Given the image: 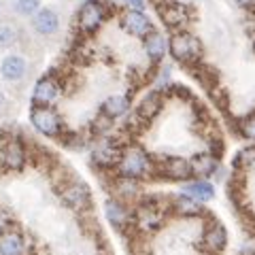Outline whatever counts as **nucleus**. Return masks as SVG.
Wrapping results in <instances>:
<instances>
[{
    "label": "nucleus",
    "instance_id": "30",
    "mask_svg": "<svg viewBox=\"0 0 255 255\" xmlns=\"http://www.w3.org/2000/svg\"><path fill=\"white\" fill-rule=\"evenodd\" d=\"M124 9H134V11H147L149 0H119Z\"/></svg>",
    "mask_w": 255,
    "mask_h": 255
},
{
    "label": "nucleus",
    "instance_id": "5",
    "mask_svg": "<svg viewBox=\"0 0 255 255\" xmlns=\"http://www.w3.org/2000/svg\"><path fill=\"white\" fill-rule=\"evenodd\" d=\"M122 142L111 136H98L92 145V164L102 170H113L122 157Z\"/></svg>",
    "mask_w": 255,
    "mask_h": 255
},
{
    "label": "nucleus",
    "instance_id": "12",
    "mask_svg": "<svg viewBox=\"0 0 255 255\" xmlns=\"http://www.w3.org/2000/svg\"><path fill=\"white\" fill-rule=\"evenodd\" d=\"M157 172L162 174L164 179L168 181H189L194 177V170H191V162L187 157L181 155H168L162 159V164L157 166Z\"/></svg>",
    "mask_w": 255,
    "mask_h": 255
},
{
    "label": "nucleus",
    "instance_id": "4",
    "mask_svg": "<svg viewBox=\"0 0 255 255\" xmlns=\"http://www.w3.org/2000/svg\"><path fill=\"white\" fill-rule=\"evenodd\" d=\"M30 124L41 136L47 138H62L66 134V126H64L60 113L53 107H32Z\"/></svg>",
    "mask_w": 255,
    "mask_h": 255
},
{
    "label": "nucleus",
    "instance_id": "29",
    "mask_svg": "<svg viewBox=\"0 0 255 255\" xmlns=\"http://www.w3.org/2000/svg\"><path fill=\"white\" fill-rule=\"evenodd\" d=\"M170 75H172V68L168 66V64L159 68V75H157V79H155V90L164 92V87L170 85Z\"/></svg>",
    "mask_w": 255,
    "mask_h": 255
},
{
    "label": "nucleus",
    "instance_id": "13",
    "mask_svg": "<svg viewBox=\"0 0 255 255\" xmlns=\"http://www.w3.org/2000/svg\"><path fill=\"white\" fill-rule=\"evenodd\" d=\"M62 202L68 206V209H73V211H83L90 206L92 202V194H90V189H87L85 183H79V181H70L66 183V185L62 187Z\"/></svg>",
    "mask_w": 255,
    "mask_h": 255
},
{
    "label": "nucleus",
    "instance_id": "33",
    "mask_svg": "<svg viewBox=\"0 0 255 255\" xmlns=\"http://www.w3.org/2000/svg\"><path fill=\"white\" fill-rule=\"evenodd\" d=\"M4 109H6V96L2 90H0V111H4Z\"/></svg>",
    "mask_w": 255,
    "mask_h": 255
},
{
    "label": "nucleus",
    "instance_id": "8",
    "mask_svg": "<svg viewBox=\"0 0 255 255\" xmlns=\"http://www.w3.org/2000/svg\"><path fill=\"white\" fill-rule=\"evenodd\" d=\"M132 223L140 230V232L153 234L155 230L162 228V223H164V213L159 211L155 204L138 202V206L132 211Z\"/></svg>",
    "mask_w": 255,
    "mask_h": 255
},
{
    "label": "nucleus",
    "instance_id": "21",
    "mask_svg": "<svg viewBox=\"0 0 255 255\" xmlns=\"http://www.w3.org/2000/svg\"><path fill=\"white\" fill-rule=\"evenodd\" d=\"M130 109H132L130 96H128V94H113V96H109V98L102 102L100 113L111 117L115 122V119H119V117H124V115L130 113Z\"/></svg>",
    "mask_w": 255,
    "mask_h": 255
},
{
    "label": "nucleus",
    "instance_id": "17",
    "mask_svg": "<svg viewBox=\"0 0 255 255\" xmlns=\"http://www.w3.org/2000/svg\"><path fill=\"white\" fill-rule=\"evenodd\" d=\"M164 107V94L159 90H151L140 98L136 105V119L138 122H151L159 115V111Z\"/></svg>",
    "mask_w": 255,
    "mask_h": 255
},
{
    "label": "nucleus",
    "instance_id": "35",
    "mask_svg": "<svg viewBox=\"0 0 255 255\" xmlns=\"http://www.w3.org/2000/svg\"><path fill=\"white\" fill-rule=\"evenodd\" d=\"M0 15H2V6H0Z\"/></svg>",
    "mask_w": 255,
    "mask_h": 255
},
{
    "label": "nucleus",
    "instance_id": "2",
    "mask_svg": "<svg viewBox=\"0 0 255 255\" xmlns=\"http://www.w3.org/2000/svg\"><path fill=\"white\" fill-rule=\"evenodd\" d=\"M202 41L187 30H174L168 38V53L174 62L194 66L202 60Z\"/></svg>",
    "mask_w": 255,
    "mask_h": 255
},
{
    "label": "nucleus",
    "instance_id": "3",
    "mask_svg": "<svg viewBox=\"0 0 255 255\" xmlns=\"http://www.w3.org/2000/svg\"><path fill=\"white\" fill-rule=\"evenodd\" d=\"M111 17V6L102 0H85L77 11V28L83 34H94L98 32L105 21Z\"/></svg>",
    "mask_w": 255,
    "mask_h": 255
},
{
    "label": "nucleus",
    "instance_id": "28",
    "mask_svg": "<svg viewBox=\"0 0 255 255\" xmlns=\"http://www.w3.org/2000/svg\"><path fill=\"white\" fill-rule=\"evenodd\" d=\"M238 132H241V136L255 142V113L243 117L241 122H238Z\"/></svg>",
    "mask_w": 255,
    "mask_h": 255
},
{
    "label": "nucleus",
    "instance_id": "19",
    "mask_svg": "<svg viewBox=\"0 0 255 255\" xmlns=\"http://www.w3.org/2000/svg\"><path fill=\"white\" fill-rule=\"evenodd\" d=\"M113 194L119 198V200H124L128 204H138L140 200V185L136 179H130V177H122V174H117V179L113 181Z\"/></svg>",
    "mask_w": 255,
    "mask_h": 255
},
{
    "label": "nucleus",
    "instance_id": "7",
    "mask_svg": "<svg viewBox=\"0 0 255 255\" xmlns=\"http://www.w3.org/2000/svg\"><path fill=\"white\" fill-rule=\"evenodd\" d=\"M62 83L55 75H45L34 83L32 90V107H53V102L60 98Z\"/></svg>",
    "mask_w": 255,
    "mask_h": 255
},
{
    "label": "nucleus",
    "instance_id": "27",
    "mask_svg": "<svg viewBox=\"0 0 255 255\" xmlns=\"http://www.w3.org/2000/svg\"><path fill=\"white\" fill-rule=\"evenodd\" d=\"M234 168H238V170H253L255 168V145L238 151V155L234 157Z\"/></svg>",
    "mask_w": 255,
    "mask_h": 255
},
{
    "label": "nucleus",
    "instance_id": "31",
    "mask_svg": "<svg viewBox=\"0 0 255 255\" xmlns=\"http://www.w3.org/2000/svg\"><path fill=\"white\" fill-rule=\"evenodd\" d=\"M13 228V219H11V215L0 209V236H2L6 230H11Z\"/></svg>",
    "mask_w": 255,
    "mask_h": 255
},
{
    "label": "nucleus",
    "instance_id": "22",
    "mask_svg": "<svg viewBox=\"0 0 255 255\" xmlns=\"http://www.w3.org/2000/svg\"><path fill=\"white\" fill-rule=\"evenodd\" d=\"M170 209L179 215V217H187V219H194V217H200L204 213V204L196 198H191L187 194H181L177 198H172L170 202Z\"/></svg>",
    "mask_w": 255,
    "mask_h": 255
},
{
    "label": "nucleus",
    "instance_id": "34",
    "mask_svg": "<svg viewBox=\"0 0 255 255\" xmlns=\"http://www.w3.org/2000/svg\"><path fill=\"white\" fill-rule=\"evenodd\" d=\"M253 51H255V38H253Z\"/></svg>",
    "mask_w": 255,
    "mask_h": 255
},
{
    "label": "nucleus",
    "instance_id": "6",
    "mask_svg": "<svg viewBox=\"0 0 255 255\" xmlns=\"http://www.w3.org/2000/svg\"><path fill=\"white\" fill-rule=\"evenodd\" d=\"M28 162V149L17 136H9L0 145V166L11 172L23 170Z\"/></svg>",
    "mask_w": 255,
    "mask_h": 255
},
{
    "label": "nucleus",
    "instance_id": "24",
    "mask_svg": "<svg viewBox=\"0 0 255 255\" xmlns=\"http://www.w3.org/2000/svg\"><path fill=\"white\" fill-rule=\"evenodd\" d=\"M183 194L196 198V200H200V202H209L215 198V185L211 181L196 177V179L183 181Z\"/></svg>",
    "mask_w": 255,
    "mask_h": 255
},
{
    "label": "nucleus",
    "instance_id": "18",
    "mask_svg": "<svg viewBox=\"0 0 255 255\" xmlns=\"http://www.w3.org/2000/svg\"><path fill=\"white\" fill-rule=\"evenodd\" d=\"M202 245H204L206 251L221 253L223 249H226V245H228V232H226V228H223L221 223H217V221L209 223V226L204 228V232H202Z\"/></svg>",
    "mask_w": 255,
    "mask_h": 255
},
{
    "label": "nucleus",
    "instance_id": "23",
    "mask_svg": "<svg viewBox=\"0 0 255 255\" xmlns=\"http://www.w3.org/2000/svg\"><path fill=\"white\" fill-rule=\"evenodd\" d=\"M26 238L19 230L11 228L0 236V255H26Z\"/></svg>",
    "mask_w": 255,
    "mask_h": 255
},
{
    "label": "nucleus",
    "instance_id": "32",
    "mask_svg": "<svg viewBox=\"0 0 255 255\" xmlns=\"http://www.w3.org/2000/svg\"><path fill=\"white\" fill-rule=\"evenodd\" d=\"M234 2L243 9H255V0H234Z\"/></svg>",
    "mask_w": 255,
    "mask_h": 255
},
{
    "label": "nucleus",
    "instance_id": "26",
    "mask_svg": "<svg viewBox=\"0 0 255 255\" xmlns=\"http://www.w3.org/2000/svg\"><path fill=\"white\" fill-rule=\"evenodd\" d=\"M11 6L15 15H19V17H32L38 9L43 6V0H11Z\"/></svg>",
    "mask_w": 255,
    "mask_h": 255
},
{
    "label": "nucleus",
    "instance_id": "16",
    "mask_svg": "<svg viewBox=\"0 0 255 255\" xmlns=\"http://www.w3.org/2000/svg\"><path fill=\"white\" fill-rule=\"evenodd\" d=\"M142 51H145L147 60L151 64H157L166 58V51H168V38H166L159 30H151L149 34L142 38Z\"/></svg>",
    "mask_w": 255,
    "mask_h": 255
},
{
    "label": "nucleus",
    "instance_id": "9",
    "mask_svg": "<svg viewBox=\"0 0 255 255\" xmlns=\"http://www.w3.org/2000/svg\"><path fill=\"white\" fill-rule=\"evenodd\" d=\"M119 26L124 28L126 34L145 38L151 30H153V21L145 11H134V9H124L119 15Z\"/></svg>",
    "mask_w": 255,
    "mask_h": 255
},
{
    "label": "nucleus",
    "instance_id": "11",
    "mask_svg": "<svg viewBox=\"0 0 255 255\" xmlns=\"http://www.w3.org/2000/svg\"><path fill=\"white\" fill-rule=\"evenodd\" d=\"M30 26L38 36H55L60 32L62 17L53 6H41L34 15L30 17Z\"/></svg>",
    "mask_w": 255,
    "mask_h": 255
},
{
    "label": "nucleus",
    "instance_id": "20",
    "mask_svg": "<svg viewBox=\"0 0 255 255\" xmlns=\"http://www.w3.org/2000/svg\"><path fill=\"white\" fill-rule=\"evenodd\" d=\"M189 162H191L194 177H200V179H209V177H213V174H217V170H219V157L215 153H211V151L196 153Z\"/></svg>",
    "mask_w": 255,
    "mask_h": 255
},
{
    "label": "nucleus",
    "instance_id": "1",
    "mask_svg": "<svg viewBox=\"0 0 255 255\" xmlns=\"http://www.w3.org/2000/svg\"><path fill=\"white\" fill-rule=\"evenodd\" d=\"M115 172L122 174V177H130V179H149L157 172V166L153 162V157L142 147L138 145H126L122 149V157L115 166Z\"/></svg>",
    "mask_w": 255,
    "mask_h": 255
},
{
    "label": "nucleus",
    "instance_id": "10",
    "mask_svg": "<svg viewBox=\"0 0 255 255\" xmlns=\"http://www.w3.org/2000/svg\"><path fill=\"white\" fill-rule=\"evenodd\" d=\"M157 13L159 19L166 28L174 30H185L187 23L191 21V9L187 4L181 2H166V4H157Z\"/></svg>",
    "mask_w": 255,
    "mask_h": 255
},
{
    "label": "nucleus",
    "instance_id": "25",
    "mask_svg": "<svg viewBox=\"0 0 255 255\" xmlns=\"http://www.w3.org/2000/svg\"><path fill=\"white\" fill-rule=\"evenodd\" d=\"M19 43V30L11 21L0 23V49H13Z\"/></svg>",
    "mask_w": 255,
    "mask_h": 255
},
{
    "label": "nucleus",
    "instance_id": "15",
    "mask_svg": "<svg viewBox=\"0 0 255 255\" xmlns=\"http://www.w3.org/2000/svg\"><path fill=\"white\" fill-rule=\"evenodd\" d=\"M105 217L117 230H126L128 226H132V209L128 206V202L119 200V198L109 200L105 204Z\"/></svg>",
    "mask_w": 255,
    "mask_h": 255
},
{
    "label": "nucleus",
    "instance_id": "14",
    "mask_svg": "<svg viewBox=\"0 0 255 255\" xmlns=\"http://www.w3.org/2000/svg\"><path fill=\"white\" fill-rule=\"evenodd\" d=\"M28 75V62L21 53H9L0 62V77L6 83H19Z\"/></svg>",
    "mask_w": 255,
    "mask_h": 255
}]
</instances>
